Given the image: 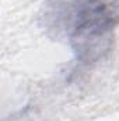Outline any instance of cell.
Returning <instances> with one entry per match:
<instances>
[{
	"instance_id": "1",
	"label": "cell",
	"mask_w": 119,
	"mask_h": 121,
	"mask_svg": "<svg viewBox=\"0 0 119 121\" xmlns=\"http://www.w3.org/2000/svg\"><path fill=\"white\" fill-rule=\"evenodd\" d=\"M118 13L105 0H76L70 11V41L81 62H95L109 51Z\"/></svg>"
}]
</instances>
